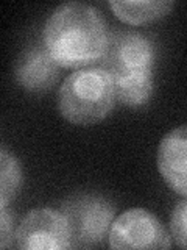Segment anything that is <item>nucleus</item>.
Returning a JSON list of instances; mask_svg holds the SVG:
<instances>
[{
	"mask_svg": "<svg viewBox=\"0 0 187 250\" xmlns=\"http://www.w3.org/2000/svg\"><path fill=\"white\" fill-rule=\"evenodd\" d=\"M16 244L25 250L69 249L70 234L64 214L50 208L30 211L16 231Z\"/></svg>",
	"mask_w": 187,
	"mask_h": 250,
	"instance_id": "6",
	"label": "nucleus"
},
{
	"mask_svg": "<svg viewBox=\"0 0 187 250\" xmlns=\"http://www.w3.org/2000/svg\"><path fill=\"white\" fill-rule=\"evenodd\" d=\"M0 230H2V238H0V247L6 249L8 241L13 238V217L10 216L6 208H2V219H0Z\"/></svg>",
	"mask_w": 187,
	"mask_h": 250,
	"instance_id": "13",
	"label": "nucleus"
},
{
	"mask_svg": "<svg viewBox=\"0 0 187 250\" xmlns=\"http://www.w3.org/2000/svg\"><path fill=\"white\" fill-rule=\"evenodd\" d=\"M158 169L171 189L187 195V125L171 130L162 138Z\"/></svg>",
	"mask_w": 187,
	"mask_h": 250,
	"instance_id": "8",
	"label": "nucleus"
},
{
	"mask_svg": "<svg viewBox=\"0 0 187 250\" xmlns=\"http://www.w3.org/2000/svg\"><path fill=\"white\" fill-rule=\"evenodd\" d=\"M61 211L69 225L70 247L86 249L101 244L106 238L115 209L103 195L78 192L64 200Z\"/></svg>",
	"mask_w": 187,
	"mask_h": 250,
	"instance_id": "3",
	"label": "nucleus"
},
{
	"mask_svg": "<svg viewBox=\"0 0 187 250\" xmlns=\"http://www.w3.org/2000/svg\"><path fill=\"white\" fill-rule=\"evenodd\" d=\"M22 182L20 166L13 155L2 148L0 156V208H6L16 194H18Z\"/></svg>",
	"mask_w": 187,
	"mask_h": 250,
	"instance_id": "11",
	"label": "nucleus"
},
{
	"mask_svg": "<svg viewBox=\"0 0 187 250\" xmlns=\"http://www.w3.org/2000/svg\"><path fill=\"white\" fill-rule=\"evenodd\" d=\"M112 249H170L171 242L158 217L142 208H132L115 219L109 230Z\"/></svg>",
	"mask_w": 187,
	"mask_h": 250,
	"instance_id": "5",
	"label": "nucleus"
},
{
	"mask_svg": "<svg viewBox=\"0 0 187 250\" xmlns=\"http://www.w3.org/2000/svg\"><path fill=\"white\" fill-rule=\"evenodd\" d=\"M109 6L114 14L120 21L131 23V25H139V23H147L166 16L173 8V2L168 0H150V2H109Z\"/></svg>",
	"mask_w": 187,
	"mask_h": 250,
	"instance_id": "9",
	"label": "nucleus"
},
{
	"mask_svg": "<svg viewBox=\"0 0 187 250\" xmlns=\"http://www.w3.org/2000/svg\"><path fill=\"white\" fill-rule=\"evenodd\" d=\"M103 16L81 2L59 5L44 28V44L62 67H83L101 60L108 44Z\"/></svg>",
	"mask_w": 187,
	"mask_h": 250,
	"instance_id": "1",
	"label": "nucleus"
},
{
	"mask_svg": "<svg viewBox=\"0 0 187 250\" xmlns=\"http://www.w3.org/2000/svg\"><path fill=\"white\" fill-rule=\"evenodd\" d=\"M59 64L53 60L42 42H36L23 50L16 62V80L30 92H45L56 83Z\"/></svg>",
	"mask_w": 187,
	"mask_h": 250,
	"instance_id": "7",
	"label": "nucleus"
},
{
	"mask_svg": "<svg viewBox=\"0 0 187 250\" xmlns=\"http://www.w3.org/2000/svg\"><path fill=\"white\" fill-rule=\"evenodd\" d=\"M101 61L112 82L153 75L154 47L147 36L136 31H112Z\"/></svg>",
	"mask_w": 187,
	"mask_h": 250,
	"instance_id": "4",
	"label": "nucleus"
},
{
	"mask_svg": "<svg viewBox=\"0 0 187 250\" xmlns=\"http://www.w3.org/2000/svg\"><path fill=\"white\" fill-rule=\"evenodd\" d=\"M115 89L103 67H86L70 74L58 92L61 116L75 125H94L112 109Z\"/></svg>",
	"mask_w": 187,
	"mask_h": 250,
	"instance_id": "2",
	"label": "nucleus"
},
{
	"mask_svg": "<svg viewBox=\"0 0 187 250\" xmlns=\"http://www.w3.org/2000/svg\"><path fill=\"white\" fill-rule=\"evenodd\" d=\"M170 231L176 244L183 249H187V199L179 202L171 213Z\"/></svg>",
	"mask_w": 187,
	"mask_h": 250,
	"instance_id": "12",
	"label": "nucleus"
},
{
	"mask_svg": "<svg viewBox=\"0 0 187 250\" xmlns=\"http://www.w3.org/2000/svg\"><path fill=\"white\" fill-rule=\"evenodd\" d=\"M115 99H119L123 105L140 106L148 102L153 91V75L134 77L127 80L114 82Z\"/></svg>",
	"mask_w": 187,
	"mask_h": 250,
	"instance_id": "10",
	"label": "nucleus"
}]
</instances>
